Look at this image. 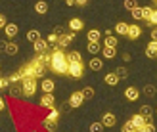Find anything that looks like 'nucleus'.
<instances>
[{
	"label": "nucleus",
	"mask_w": 157,
	"mask_h": 132,
	"mask_svg": "<svg viewBox=\"0 0 157 132\" xmlns=\"http://www.w3.org/2000/svg\"><path fill=\"white\" fill-rule=\"evenodd\" d=\"M151 15H153V10L146 6V8H144V21H146V23H150V21H151Z\"/></svg>",
	"instance_id": "obj_35"
},
{
	"label": "nucleus",
	"mask_w": 157,
	"mask_h": 132,
	"mask_svg": "<svg viewBox=\"0 0 157 132\" xmlns=\"http://www.w3.org/2000/svg\"><path fill=\"white\" fill-rule=\"evenodd\" d=\"M86 50H88V52L92 54V56H96V54L101 50V46H100L98 42H88V46H86Z\"/></svg>",
	"instance_id": "obj_28"
},
{
	"label": "nucleus",
	"mask_w": 157,
	"mask_h": 132,
	"mask_svg": "<svg viewBox=\"0 0 157 132\" xmlns=\"http://www.w3.org/2000/svg\"><path fill=\"white\" fill-rule=\"evenodd\" d=\"M140 35H142V29H140L138 25H128V33H127V36L130 38V40H136V38H140Z\"/></svg>",
	"instance_id": "obj_10"
},
{
	"label": "nucleus",
	"mask_w": 157,
	"mask_h": 132,
	"mask_svg": "<svg viewBox=\"0 0 157 132\" xmlns=\"http://www.w3.org/2000/svg\"><path fill=\"white\" fill-rule=\"evenodd\" d=\"M151 40H155V42H157V27H155V29H151Z\"/></svg>",
	"instance_id": "obj_48"
},
{
	"label": "nucleus",
	"mask_w": 157,
	"mask_h": 132,
	"mask_svg": "<svg viewBox=\"0 0 157 132\" xmlns=\"http://www.w3.org/2000/svg\"><path fill=\"white\" fill-rule=\"evenodd\" d=\"M8 86H10V81H8V79H0V90L8 88Z\"/></svg>",
	"instance_id": "obj_45"
},
{
	"label": "nucleus",
	"mask_w": 157,
	"mask_h": 132,
	"mask_svg": "<svg viewBox=\"0 0 157 132\" xmlns=\"http://www.w3.org/2000/svg\"><path fill=\"white\" fill-rule=\"evenodd\" d=\"M86 2L88 0H75V4H78V6H86Z\"/></svg>",
	"instance_id": "obj_49"
},
{
	"label": "nucleus",
	"mask_w": 157,
	"mask_h": 132,
	"mask_svg": "<svg viewBox=\"0 0 157 132\" xmlns=\"http://www.w3.org/2000/svg\"><path fill=\"white\" fill-rule=\"evenodd\" d=\"M136 132H155V125L153 123H146L140 128H136Z\"/></svg>",
	"instance_id": "obj_31"
},
{
	"label": "nucleus",
	"mask_w": 157,
	"mask_h": 132,
	"mask_svg": "<svg viewBox=\"0 0 157 132\" xmlns=\"http://www.w3.org/2000/svg\"><path fill=\"white\" fill-rule=\"evenodd\" d=\"M67 6H75V0H67Z\"/></svg>",
	"instance_id": "obj_52"
},
{
	"label": "nucleus",
	"mask_w": 157,
	"mask_h": 132,
	"mask_svg": "<svg viewBox=\"0 0 157 132\" xmlns=\"http://www.w3.org/2000/svg\"><path fill=\"white\" fill-rule=\"evenodd\" d=\"M56 105V100H54V94H44L40 98V107H46V109H52Z\"/></svg>",
	"instance_id": "obj_6"
},
{
	"label": "nucleus",
	"mask_w": 157,
	"mask_h": 132,
	"mask_svg": "<svg viewBox=\"0 0 157 132\" xmlns=\"http://www.w3.org/2000/svg\"><path fill=\"white\" fill-rule=\"evenodd\" d=\"M65 2H67V0H65Z\"/></svg>",
	"instance_id": "obj_56"
},
{
	"label": "nucleus",
	"mask_w": 157,
	"mask_h": 132,
	"mask_svg": "<svg viewBox=\"0 0 157 132\" xmlns=\"http://www.w3.org/2000/svg\"><path fill=\"white\" fill-rule=\"evenodd\" d=\"M17 52H19L17 44H15V42H8V46H6V54H8V56H15Z\"/></svg>",
	"instance_id": "obj_27"
},
{
	"label": "nucleus",
	"mask_w": 157,
	"mask_h": 132,
	"mask_svg": "<svg viewBox=\"0 0 157 132\" xmlns=\"http://www.w3.org/2000/svg\"><path fill=\"white\" fill-rule=\"evenodd\" d=\"M82 96H84V100L94 98V88H92V86H86V88L82 90Z\"/></svg>",
	"instance_id": "obj_39"
},
{
	"label": "nucleus",
	"mask_w": 157,
	"mask_h": 132,
	"mask_svg": "<svg viewBox=\"0 0 157 132\" xmlns=\"http://www.w3.org/2000/svg\"><path fill=\"white\" fill-rule=\"evenodd\" d=\"M88 67L92 69V71H100V69L104 67V61H101L100 58H94V56H92V58H90V63H88Z\"/></svg>",
	"instance_id": "obj_19"
},
{
	"label": "nucleus",
	"mask_w": 157,
	"mask_h": 132,
	"mask_svg": "<svg viewBox=\"0 0 157 132\" xmlns=\"http://www.w3.org/2000/svg\"><path fill=\"white\" fill-rule=\"evenodd\" d=\"M115 73H117V77H119V79H127V77H128V71H127V67H117L115 69Z\"/></svg>",
	"instance_id": "obj_33"
},
{
	"label": "nucleus",
	"mask_w": 157,
	"mask_h": 132,
	"mask_svg": "<svg viewBox=\"0 0 157 132\" xmlns=\"http://www.w3.org/2000/svg\"><path fill=\"white\" fill-rule=\"evenodd\" d=\"M59 109H56V107H52V109H50V113H48V117H46V119H50V121H56L58 123V119H59Z\"/></svg>",
	"instance_id": "obj_32"
},
{
	"label": "nucleus",
	"mask_w": 157,
	"mask_h": 132,
	"mask_svg": "<svg viewBox=\"0 0 157 132\" xmlns=\"http://www.w3.org/2000/svg\"><path fill=\"white\" fill-rule=\"evenodd\" d=\"M101 54H104V58L113 59V58L117 56V50L113 48V46H104V48H101Z\"/></svg>",
	"instance_id": "obj_20"
},
{
	"label": "nucleus",
	"mask_w": 157,
	"mask_h": 132,
	"mask_svg": "<svg viewBox=\"0 0 157 132\" xmlns=\"http://www.w3.org/2000/svg\"><path fill=\"white\" fill-rule=\"evenodd\" d=\"M84 102V96H82V92H73L71 98H69V105L71 107H81Z\"/></svg>",
	"instance_id": "obj_5"
},
{
	"label": "nucleus",
	"mask_w": 157,
	"mask_h": 132,
	"mask_svg": "<svg viewBox=\"0 0 157 132\" xmlns=\"http://www.w3.org/2000/svg\"><path fill=\"white\" fill-rule=\"evenodd\" d=\"M4 31H6V36H8V38H13V36H17L19 27L15 25V23H8V25L4 27Z\"/></svg>",
	"instance_id": "obj_11"
},
{
	"label": "nucleus",
	"mask_w": 157,
	"mask_h": 132,
	"mask_svg": "<svg viewBox=\"0 0 157 132\" xmlns=\"http://www.w3.org/2000/svg\"><path fill=\"white\" fill-rule=\"evenodd\" d=\"M10 94H12L13 98L23 96V86H21V82H12V86H10Z\"/></svg>",
	"instance_id": "obj_13"
},
{
	"label": "nucleus",
	"mask_w": 157,
	"mask_h": 132,
	"mask_svg": "<svg viewBox=\"0 0 157 132\" xmlns=\"http://www.w3.org/2000/svg\"><path fill=\"white\" fill-rule=\"evenodd\" d=\"M153 2H155V4H157V0H153Z\"/></svg>",
	"instance_id": "obj_54"
},
{
	"label": "nucleus",
	"mask_w": 157,
	"mask_h": 132,
	"mask_svg": "<svg viewBox=\"0 0 157 132\" xmlns=\"http://www.w3.org/2000/svg\"><path fill=\"white\" fill-rule=\"evenodd\" d=\"M8 81H10V82H21V81H23V79H21V73H13Z\"/></svg>",
	"instance_id": "obj_42"
},
{
	"label": "nucleus",
	"mask_w": 157,
	"mask_h": 132,
	"mask_svg": "<svg viewBox=\"0 0 157 132\" xmlns=\"http://www.w3.org/2000/svg\"><path fill=\"white\" fill-rule=\"evenodd\" d=\"M73 38H75V35L73 33H63L59 38H58V48H61V50H65L69 44L73 42Z\"/></svg>",
	"instance_id": "obj_4"
},
{
	"label": "nucleus",
	"mask_w": 157,
	"mask_h": 132,
	"mask_svg": "<svg viewBox=\"0 0 157 132\" xmlns=\"http://www.w3.org/2000/svg\"><path fill=\"white\" fill-rule=\"evenodd\" d=\"M56 125H58V123L56 121H50V119H44L42 121V126L48 130V132H56Z\"/></svg>",
	"instance_id": "obj_26"
},
{
	"label": "nucleus",
	"mask_w": 157,
	"mask_h": 132,
	"mask_svg": "<svg viewBox=\"0 0 157 132\" xmlns=\"http://www.w3.org/2000/svg\"><path fill=\"white\" fill-rule=\"evenodd\" d=\"M136 6H138V2H136V0H124V8H127L128 12H132Z\"/></svg>",
	"instance_id": "obj_37"
},
{
	"label": "nucleus",
	"mask_w": 157,
	"mask_h": 132,
	"mask_svg": "<svg viewBox=\"0 0 157 132\" xmlns=\"http://www.w3.org/2000/svg\"><path fill=\"white\" fill-rule=\"evenodd\" d=\"M8 25V23H6V17H4V15H0V29H4Z\"/></svg>",
	"instance_id": "obj_46"
},
{
	"label": "nucleus",
	"mask_w": 157,
	"mask_h": 132,
	"mask_svg": "<svg viewBox=\"0 0 157 132\" xmlns=\"http://www.w3.org/2000/svg\"><path fill=\"white\" fill-rule=\"evenodd\" d=\"M150 27H153V25H157V10H153V15H151V21L147 23Z\"/></svg>",
	"instance_id": "obj_44"
},
{
	"label": "nucleus",
	"mask_w": 157,
	"mask_h": 132,
	"mask_svg": "<svg viewBox=\"0 0 157 132\" xmlns=\"http://www.w3.org/2000/svg\"><path fill=\"white\" fill-rule=\"evenodd\" d=\"M115 33H119V35H124V36H127V33H128V25H127L124 21H119V23L115 25Z\"/></svg>",
	"instance_id": "obj_22"
},
{
	"label": "nucleus",
	"mask_w": 157,
	"mask_h": 132,
	"mask_svg": "<svg viewBox=\"0 0 157 132\" xmlns=\"http://www.w3.org/2000/svg\"><path fill=\"white\" fill-rule=\"evenodd\" d=\"M138 96H140V92H138V88H134V86H128L127 90H124V98H127L128 102H136Z\"/></svg>",
	"instance_id": "obj_8"
},
{
	"label": "nucleus",
	"mask_w": 157,
	"mask_h": 132,
	"mask_svg": "<svg viewBox=\"0 0 157 132\" xmlns=\"http://www.w3.org/2000/svg\"><path fill=\"white\" fill-rule=\"evenodd\" d=\"M146 56L147 58H157V42L155 40H151L146 46Z\"/></svg>",
	"instance_id": "obj_17"
},
{
	"label": "nucleus",
	"mask_w": 157,
	"mask_h": 132,
	"mask_svg": "<svg viewBox=\"0 0 157 132\" xmlns=\"http://www.w3.org/2000/svg\"><path fill=\"white\" fill-rule=\"evenodd\" d=\"M33 46H35V52L36 54H42V52H48L50 50V44H48V40H44V38H38Z\"/></svg>",
	"instance_id": "obj_7"
},
{
	"label": "nucleus",
	"mask_w": 157,
	"mask_h": 132,
	"mask_svg": "<svg viewBox=\"0 0 157 132\" xmlns=\"http://www.w3.org/2000/svg\"><path fill=\"white\" fill-rule=\"evenodd\" d=\"M21 86H23V96L25 98H31V96H35V92H36V79H23L21 81Z\"/></svg>",
	"instance_id": "obj_2"
},
{
	"label": "nucleus",
	"mask_w": 157,
	"mask_h": 132,
	"mask_svg": "<svg viewBox=\"0 0 157 132\" xmlns=\"http://www.w3.org/2000/svg\"><path fill=\"white\" fill-rule=\"evenodd\" d=\"M82 73H84V65H82V61H81V63H69V71H67L69 77H73V79H81Z\"/></svg>",
	"instance_id": "obj_3"
},
{
	"label": "nucleus",
	"mask_w": 157,
	"mask_h": 132,
	"mask_svg": "<svg viewBox=\"0 0 157 132\" xmlns=\"http://www.w3.org/2000/svg\"><path fill=\"white\" fill-rule=\"evenodd\" d=\"M155 113H157V111H155Z\"/></svg>",
	"instance_id": "obj_57"
},
{
	"label": "nucleus",
	"mask_w": 157,
	"mask_h": 132,
	"mask_svg": "<svg viewBox=\"0 0 157 132\" xmlns=\"http://www.w3.org/2000/svg\"><path fill=\"white\" fill-rule=\"evenodd\" d=\"M54 81H50V79H42V82H40V88H42V92L44 94H52L54 92Z\"/></svg>",
	"instance_id": "obj_12"
},
{
	"label": "nucleus",
	"mask_w": 157,
	"mask_h": 132,
	"mask_svg": "<svg viewBox=\"0 0 157 132\" xmlns=\"http://www.w3.org/2000/svg\"><path fill=\"white\" fill-rule=\"evenodd\" d=\"M140 115L146 119V123H151V115H153V109L150 105H142L140 107Z\"/></svg>",
	"instance_id": "obj_14"
},
{
	"label": "nucleus",
	"mask_w": 157,
	"mask_h": 132,
	"mask_svg": "<svg viewBox=\"0 0 157 132\" xmlns=\"http://www.w3.org/2000/svg\"><path fill=\"white\" fill-rule=\"evenodd\" d=\"M123 59L124 61H130V54H123Z\"/></svg>",
	"instance_id": "obj_50"
},
{
	"label": "nucleus",
	"mask_w": 157,
	"mask_h": 132,
	"mask_svg": "<svg viewBox=\"0 0 157 132\" xmlns=\"http://www.w3.org/2000/svg\"><path fill=\"white\" fill-rule=\"evenodd\" d=\"M54 73H58V75H67L69 71V61H67V56H65V52L61 50V48H56V50H52V59H50V65H48Z\"/></svg>",
	"instance_id": "obj_1"
},
{
	"label": "nucleus",
	"mask_w": 157,
	"mask_h": 132,
	"mask_svg": "<svg viewBox=\"0 0 157 132\" xmlns=\"http://www.w3.org/2000/svg\"><path fill=\"white\" fill-rule=\"evenodd\" d=\"M104 125H101V123H92L90 125V132H104Z\"/></svg>",
	"instance_id": "obj_36"
},
{
	"label": "nucleus",
	"mask_w": 157,
	"mask_h": 132,
	"mask_svg": "<svg viewBox=\"0 0 157 132\" xmlns=\"http://www.w3.org/2000/svg\"><path fill=\"white\" fill-rule=\"evenodd\" d=\"M35 12L36 13H46L48 12V4H46L44 0H38V2L35 4Z\"/></svg>",
	"instance_id": "obj_23"
},
{
	"label": "nucleus",
	"mask_w": 157,
	"mask_h": 132,
	"mask_svg": "<svg viewBox=\"0 0 157 132\" xmlns=\"http://www.w3.org/2000/svg\"><path fill=\"white\" fill-rule=\"evenodd\" d=\"M6 46H8L6 40H0V52H6Z\"/></svg>",
	"instance_id": "obj_47"
},
{
	"label": "nucleus",
	"mask_w": 157,
	"mask_h": 132,
	"mask_svg": "<svg viewBox=\"0 0 157 132\" xmlns=\"http://www.w3.org/2000/svg\"><path fill=\"white\" fill-rule=\"evenodd\" d=\"M130 13H132V17L138 19V21H140V19H144V8H140V6H136Z\"/></svg>",
	"instance_id": "obj_30"
},
{
	"label": "nucleus",
	"mask_w": 157,
	"mask_h": 132,
	"mask_svg": "<svg viewBox=\"0 0 157 132\" xmlns=\"http://www.w3.org/2000/svg\"><path fill=\"white\" fill-rule=\"evenodd\" d=\"M115 123H117V117L113 113H104V117H101V125L104 126H115Z\"/></svg>",
	"instance_id": "obj_9"
},
{
	"label": "nucleus",
	"mask_w": 157,
	"mask_h": 132,
	"mask_svg": "<svg viewBox=\"0 0 157 132\" xmlns=\"http://www.w3.org/2000/svg\"><path fill=\"white\" fill-rule=\"evenodd\" d=\"M0 69H2V65H0Z\"/></svg>",
	"instance_id": "obj_55"
},
{
	"label": "nucleus",
	"mask_w": 157,
	"mask_h": 132,
	"mask_svg": "<svg viewBox=\"0 0 157 132\" xmlns=\"http://www.w3.org/2000/svg\"><path fill=\"white\" fill-rule=\"evenodd\" d=\"M58 38H59L58 35H54V33H52V35H48V38H46V40H48L50 46H54V44H58Z\"/></svg>",
	"instance_id": "obj_40"
},
{
	"label": "nucleus",
	"mask_w": 157,
	"mask_h": 132,
	"mask_svg": "<svg viewBox=\"0 0 157 132\" xmlns=\"http://www.w3.org/2000/svg\"><path fill=\"white\" fill-rule=\"evenodd\" d=\"M104 46H113V48H117V38L115 36H105Z\"/></svg>",
	"instance_id": "obj_38"
},
{
	"label": "nucleus",
	"mask_w": 157,
	"mask_h": 132,
	"mask_svg": "<svg viewBox=\"0 0 157 132\" xmlns=\"http://www.w3.org/2000/svg\"><path fill=\"white\" fill-rule=\"evenodd\" d=\"M130 121L134 123V126H136V128H140L142 125H146V119H144V117H142V115H140V113H136V115H134V117H132Z\"/></svg>",
	"instance_id": "obj_29"
},
{
	"label": "nucleus",
	"mask_w": 157,
	"mask_h": 132,
	"mask_svg": "<svg viewBox=\"0 0 157 132\" xmlns=\"http://www.w3.org/2000/svg\"><path fill=\"white\" fill-rule=\"evenodd\" d=\"M65 33V31H63V27H61V25H56V27H54V35H58V36H61V35H63Z\"/></svg>",
	"instance_id": "obj_43"
},
{
	"label": "nucleus",
	"mask_w": 157,
	"mask_h": 132,
	"mask_svg": "<svg viewBox=\"0 0 157 132\" xmlns=\"http://www.w3.org/2000/svg\"><path fill=\"white\" fill-rule=\"evenodd\" d=\"M33 61L36 63V69H35V79H42V77H44V73H46V65L38 63L36 59H33Z\"/></svg>",
	"instance_id": "obj_21"
},
{
	"label": "nucleus",
	"mask_w": 157,
	"mask_h": 132,
	"mask_svg": "<svg viewBox=\"0 0 157 132\" xmlns=\"http://www.w3.org/2000/svg\"><path fill=\"white\" fill-rule=\"evenodd\" d=\"M65 56H67V61H69V63H81V61H82L81 52H67Z\"/></svg>",
	"instance_id": "obj_15"
},
{
	"label": "nucleus",
	"mask_w": 157,
	"mask_h": 132,
	"mask_svg": "<svg viewBox=\"0 0 157 132\" xmlns=\"http://www.w3.org/2000/svg\"><path fill=\"white\" fill-rule=\"evenodd\" d=\"M4 107H6V104H4V100H2V98H0V111H2V109H4Z\"/></svg>",
	"instance_id": "obj_51"
},
{
	"label": "nucleus",
	"mask_w": 157,
	"mask_h": 132,
	"mask_svg": "<svg viewBox=\"0 0 157 132\" xmlns=\"http://www.w3.org/2000/svg\"><path fill=\"white\" fill-rule=\"evenodd\" d=\"M104 81H105V84H109V86H117V84H119V77H117V73H107L104 77Z\"/></svg>",
	"instance_id": "obj_18"
},
{
	"label": "nucleus",
	"mask_w": 157,
	"mask_h": 132,
	"mask_svg": "<svg viewBox=\"0 0 157 132\" xmlns=\"http://www.w3.org/2000/svg\"><path fill=\"white\" fill-rule=\"evenodd\" d=\"M121 130H136V126H134V123H132V121H127V123L123 125Z\"/></svg>",
	"instance_id": "obj_41"
},
{
	"label": "nucleus",
	"mask_w": 157,
	"mask_h": 132,
	"mask_svg": "<svg viewBox=\"0 0 157 132\" xmlns=\"http://www.w3.org/2000/svg\"><path fill=\"white\" fill-rule=\"evenodd\" d=\"M38 38H40V33H38L36 29H33V31H27V40H29V42H33V44H35V42L38 40Z\"/></svg>",
	"instance_id": "obj_24"
},
{
	"label": "nucleus",
	"mask_w": 157,
	"mask_h": 132,
	"mask_svg": "<svg viewBox=\"0 0 157 132\" xmlns=\"http://www.w3.org/2000/svg\"><path fill=\"white\" fill-rule=\"evenodd\" d=\"M123 132H136V130H123Z\"/></svg>",
	"instance_id": "obj_53"
},
{
	"label": "nucleus",
	"mask_w": 157,
	"mask_h": 132,
	"mask_svg": "<svg viewBox=\"0 0 157 132\" xmlns=\"http://www.w3.org/2000/svg\"><path fill=\"white\" fill-rule=\"evenodd\" d=\"M86 36H88V42H98L100 40V31L98 29H90Z\"/></svg>",
	"instance_id": "obj_25"
},
{
	"label": "nucleus",
	"mask_w": 157,
	"mask_h": 132,
	"mask_svg": "<svg viewBox=\"0 0 157 132\" xmlns=\"http://www.w3.org/2000/svg\"><path fill=\"white\" fill-rule=\"evenodd\" d=\"M142 92H144L146 96H150V98H151V96H155V92H157V90H155V86H151V84H146Z\"/></svg>",
	"instance_id": "obj_34"
},
{
	"label": "nucleus",
	"mask_w": 157,
	"mask_h": 132,
	"mask_svg": "<svg viewBox=\"0 0 157 132\" xmlns=\"http://www.w3.org/2000/svg\"><path fill=\"white\" fill-rule=\"evenodd\" d=\"M82 27H84V21L78 19V17H73L71 21H69V29H71L73 33H75V31H81Z\"/></svg>",
	"instance_id": "obj_16"
}]
</instances>
